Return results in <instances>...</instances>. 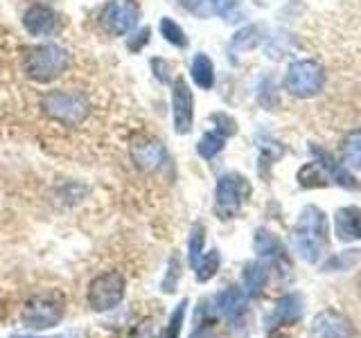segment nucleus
<instances>
[{
	"mask_svg": "<svg viewBox=\"0 0 361 338\" xmlns=\"http://www.w3.org/2000/svg\"><path fill=\"white\" fill-rule=\"evenodd\" d=\"M158 32H161V37L169 45H174V48H178V50H185L188 45H190L185 30L180 27L174 18H169V16H163L161 18V23H158Z\"/></svg>",
	"mask_w": 361,
	"mask_h": 338,
	"instance_id": "4be33fe9",
	"label": "nucleus"
},
{
	"mask_svg": "<svg viewBox=\"0 0 361 338\" xmlns=\"http://www.w3.org/2000/svg\"><path fill=\"white\" fill-rule=\"evenodd\" d=\"M71 68V52L59 43H41L23 54V73L37 84H50Z\"/></svg>",
	"mask_w": 361,
	"mask_h": 338,
	"instance_id": "f03ea898",
	"label": "nucleus"
},
{
	"mask_svg": "<svg viewBox=\"0 0 361 338\" xmlns=\"http://www.w3.org/2000/svg\"><path fill=\"white\" fill-rule=\"evenodd\" d=\"M129 154H131L133 165L138 167L140 172H149V174L161 172L169 163L165 144L156 138H149V135H138V138L131 142Z\"/></svg>",
	"mask_w": 361,
	"mask_h": 338,
	"instance_id": "1a4fd4ad",
	"label": "nucleus"
},
{
	"mask_svg": "<svg viewBox=\"0 0 361 338\" xmlns=\"http://www.w3.org/2000/svg\"><path fill=\"white\" fill-rule=\"evenodd\" d=\"M219 264H221V257H219V251H210L206 255H201L199 264L192 268L195 270V275L199 282H208L210 277H214V273L219 270Z\"/></svg>",
	"mask_w": 361,
	"mask_h": 338,
	"instance_id": "393cba45",
	"label": "nucleus"
},
{
	"mask_svg": "<svg viewBox=\"0 0 361 338\" xmlns=\"http://www.w3.org/2000/svg\"><path fill=\"white\" fill-rule=\"evenodd\" d=\"M185 309H188V300H180L178 307L174 309L172 318H169V325L163 334V338H178L180 334V325H183V315H185Z\"/></svg>",
	"mask_w": 361,
	"mask_h": 338,
	"instance_id": "cd10ccee",
	"label": "nucleus"
},
{
	"mask_svg": "<svg viewBox=\"0 0 361 338\" xmlns=\"http://www.w3.org/2000/svg\"><path fill=\"white\" fill-rule=\"evenodd\" d=\"M178 5L197 18H214L228 14L235 0H178Z\"/></svg>",
	"mask_w": 361,
	"mask_h": 338,
	"instance_id": "f3484780",
	"label": "nucleus"
},
{
	"mask_svg": "<svg viewBox=\"0 0 361 338\" xmlns=\"http://www.w3.org/2000/svg\"><path fill=\"white\" fill-rule=\"evenodd\" d=\"M203 225H195L190 232V242H188V259H190V266L195 268L199 264V259L203 255V244H206V234H203Z\"/></svg>",
	"mask_w": 361,
	"mask_h": 338,
	"instance_id": "bb28decb",
	"label": "nucleus"
},
{
	"mask_svg": "<svg viewBox=\"0 0 361 338\" xmlns=\"http://www.w3.org/2000/svg\"><path fill=\"white\" fill-rule=\"evenodd\" d=\"M269 280V268L262 262H251L244 266V293L248 298H259Z\"/></svg>",
	"mask_w": 361,
	"mask_h": 338,
	"instance_id": "a211bd4d",
	"label": "nucleus"
},
{
	"mask_svg": "<svg viewBox=\"0 0 361 338\" xmlns=\"http://www.w3.org/2000/svg\"><path fill=\"white\" fill-rule=\"evenodd\" d=\"M172 124L178 135H185L195 127V95L183 77L172 84Z\"/></svg>",
	"mask_w": 361,
	"mask_h": 338,
	"instance_id": "9d476101",
	"label": "nucleus"
},
{
	"mask_svg": "<svg viewBox=\"0 0 361 338\" xmlns=\"http://www.w3.org/2000/svg\"><path fill=\"white\" fill-rule=\"evenodd\" d=\"M300 315H302V300H300L298 293H289V296L280 298L276 302L274 311L269 313L267 330L274 332V330H280V327H285V325H293V323L300 320Z\"/></svg>",
	"mask_w": 361,
	"mask_h": 338,
	"instance_id": "ddd939ff",
	"label": "nucleus"
},
{
	"mask_svg": "<svg viewBox=\"0 0 361 338\" xmlns=\"http://www.w3.org/2000/svg\"><path fill=\"white\" fill-rule=\"evenodd\" d=\"M226 146V135H221L219 131H208L197 144V154L203 158V161H212L214 156L221 154Z\"/></svg>",
	"mask_w": 361,
	"mask_h": 338,
	"instance_id": "b1692460",
	"label": "nucleus"
},
{
	"mask_svg": "<svg viewBox=\"0 0 361 338\" xmlns=\"http://www.w3.org/2000/svg\"><path fill=\"white\" fill-rule=\"evenodd\" d=\"M190 75L201 90H212L214 86V63L206 52H197L190 63Z\"/></svg>",
	"mask_w": 361,
	"mask_h": 338,
	"instance_id": "6ab92c4d",
	"label": "nucleus"
},
{
	"mask_svg": "<svg viewBox=\"0 0 361 338\" xmlns=\"http://www.w3.org/2000/svg\"><path fill=\"white\" fill-rule=\"evenodd\" d=\"M140 20V5L135 0H109L99 9V23L111 37H127Z\"/></svg>",
	"mask_w": 361,
	"mask_h": 338,
	"instance_id": "0eeeda50",
	"label": "nucleus"
},
{
	"mask_svg": "<svg viewBox=\"0 0 361 338\" xmlns=\"http://www.w3.org/2000/svg\"><path fill=\"white\" fill-rule=\"evenodd\" d=\"M149 34H152V30L149 27H142L140 32H135L133 37L127 41V48L131 50V52H140L145 45H147V41H149Z\"/></svg>",
	"mask_w": 361,
	"mask_h": 338,
	"instance_id": "2f4dec72",
	"label": "nucleus"
},
{
	"mask_svg": "<svg viewBox=\"0 0 361 338\" xmlns=\"http://www.w3.org/2000/svg\"><path fill=\"white\" fill-rule=\"evenodd\" d=\"M180 262H178V257L174 255L172 259H169V273H167V280L163 282V291L165 293H172L176 289V282H178V275H180Z\"/></svg>",
	"mask_w": 361,
	"mask_h": 338,
	"instance_id": "7c9ffc66",
	"label": "nucleus"
},
{
	"mask_svg": "<svg viewBox=\"0 0 361 338\" xmlns=\"http://www.w3.org/2000/svg\"><path fill=\"white\" fill-rule=\"evenodd\" d=\"M312 154L316 156V163H319V167L323 169V174L327 176V180H332V183H336L338 187H345V189H357L359 187L355 176L348 172L343 163H336L330 154L319 149V146H312Z\"/></svg>",
	"mask_w": 361,
	"mask_h": 338,
	"instance_id": "2eb2a0df",
	"label": "nucleus"
},
{
	"mask_svg": "<svg viewBox=\"0 0 361 338\" xmlns=\"http://www.w3.org/2000/svg\"><path fill=\"white\" fill-rule=\"evenodd\" d=\"M359 293H361V277H359Z\"/></svg>",
	"mask_w": 361,
	"mask_h": 338,
	"instance_id": "f704fd0d",
	"label": "nucleus"
},
{
	"mask_svg": "<svg viewBox=\"0 0 361 338\" xmlns=\"http://www.w3.org/2000/svg\"><path fill=\"white\" fill-rule=\"evenodd\" d=\"M298 183L302 187H323L327 185V176L323 174V169L319 167V163H307L305 167H300L298 172Z\"/></svg>",
	"mask_w": 361,
	"mask_h": 338,
	"instance_id": "a878e982",
	"label": "nucleus"
},
{
	"mask_svg": "<svg viewBox=\"0 0 361 338\" xmlns=\"http://www.w3.org/2000/svg\"><path fill=\"white\" fill-rule=\"evenodd\" d=\"M248 194H251V183L242 174H221L217 180V189H214V214L221 221L235 219Z\"/></svg>",
	"mask_w": 361,
	"mask_h": 338,
	"instance_id": "20e7f679",
	"label": "nucleus"
},
{
	"mask_svg": "<svg viewBox=\"0 0 361 338\" xmlns=\"http://www.w3.org/2000/svg\"><path fill=\"white\" fill-rule=\"evenodd\" d=\"M23 27L34 39H48L59 32V16L56 11L43 3H34L23 14Z\"/></svg>",
	"mask_w": 361,
	"mask_h": 338,
	"instance_id": "f8f14e48",
	"label": "nucleus"
},
{
	"mask_svg": "<svg viewBox=\"0 0 361 338\" xmlns=\"http://www.w3.org/2000/svg\"><path fill=\"white\" fill-rule=\"evenodd\" d=\"M334 230L341 242H357L361 239V210L350 206L341 208L334 217Z\"/></svg>",
	"mask_w": 361,
	"mask_h": 338,
	"instance_id": "dca6fc26",
	"label": "nucleus"
},
{
	"mask_svg": "<svg viewBox=\"0 0 361 338\" xmlns=\"http://www.w3.org/2000/svg\"><path fill=\"white\" fill-rule=\"evenodd\" d=\"M16 338H27V336H16Z\"/></svg>",
	"mask_w": 361,
	"mask_h": 338,
	"instance_id": "c9c22d12",
	"label": "nucleus"
},
{
	"mask_svg": "<svg viewBox=\"0 0 361 338\" xmlns=\"http://www.w3.org/2000/svg\"><path fill=\"white\" fill-rule=\"evenodd\" d=\"M355 327L348 315L336 309H325L314 315L310 325V338H353Z\"/></svg>",
	"mask_w": 361,
	"mask_h": 338,
	"instance_id": "9b49d317",
	"label": "nucleus"
},
{
	"mask_svg": "<svg viewBox=\"0 0 361 338\" xmlns=\"http://www.w3.org/2000/svg\"><path fill=\"white\" fill-rule=\"evenodd\" d=\"M269 338H293L285 332H280V330H274V332H269Z\"/></svg>",
	"mask_w": 361,
	"mask_h": 338,
	"instance_id": "72a5a7b5",
	"label": "nucleus"
},
{
	"mask_svg": "<svg viewBox=\"0 0 361 338\" xmlns=\"http://www.w3.org/2000/svg\"><path fill=\"white\" fill-rule=\"evenodd\" d=\"M63 318V302L56 296H34L25 302L20 320L30 330H50Z\"/></svg>",
	"mask_w": 361,
	"mask_h": 338,
	"instance_id": "6e6552de",
	"label": "nucleus"
},
{
	"mask_svg": "<svg viewBox=\"0 0 361 338\" xmlns=\"http://www.w3.org/2000/svg\"><path fill=\"white\" fill-rule=\"evenodd\" d=\"M43 115L63 127H79L90 115V101L75 90H50L41 97Z\"/></svg>",
	"mask_w": 361,
	"mask_h": 338,
	"instance_id": "7ed1b4c3",
	"label": "nucleus"
},
{
	"mask_svg": "<svg viewBox=\"0 0 361 338\" xmlns=\"http://www.w3.org/2000/svg\"><path fill=\"white\" fill-rule=\"evenodd\" d=\"M293 248L305 262L316 264L327 248V217L321 208H302L293 228Z\"/></svg>",
	"mask_w": 361,
	"mask_h": 338,
	"instance_id": "f257e3e1",
	"label": "nucleus"
},
{
	"mask_svg": "<svg viewBox=\"0 0 361 338\" xmlns=\"http://www.w3.org/2000/svg\"><path fill=\"white\" fill-rule=\"evenodd\" d=\"M190 338H217V336H214V334L208 330V327H199V330H197L195 334H192Z\"/></svg>",
	"mask_w": 361,
	"mask_h": 338,
	"instance_id": "473e14b6",
	"label": "nucleus"
},
{
	"mask_svg": "<svg viewBox=\"0 0 361 338\" xmlns=\"http://www.w3.org/2000/svg\"><path fill=\"white\" fill-rule=\"evenodd\" d=\"M259 43H262V30L257 25H246L231 39L228 50H231V54H240V52H248V50L257 48Z\"/></svg>",
	"mask_w": 361,
	"mask_h": 338,
	"instance_id": "412c9836",
	"label": "nucleus"
},
{
	"mask_svg": "<svg viewBox=\"0 0 361 338\" xmlns=\"http://www.w3.org/2000/svg\"><path fill=\"white\" fill-rule=\"evenodd\" d=\"M325 86V70L316 61H293L285 73V90L298 99L319 95Z\"/></svg>",
	"mask_w": 361,
	"mask_h": 338,
	"instance_id": "39448f33",
	"label": "nucleus"
},
{
	"mask_svg": "<svg viewBox=\"0 0 361 338\" xmlns=\"http://www.w3.org/2000/svg\"><path fill=\"white\" fill-rule=\"evenodd\" d=\"M246 300L248 296L237 287L224 289L217 298H214V311L228 323H240L246 313Z\"/></svg>",
	"mask_w": 361,
	"mask_h": 338,
	"instance_id": "4468645a",
	"label": "nucleus"
},
{
	"mask_svg": "<svg viewBox=\"0 0 361 338\" xmlns=\"http://www.w3.org/2000/svg\"><path fill=\"white\" fill-rule=\"evenodd\" d=\"M253 246H255V253L259 257L271 259V262H278V259H282V253H285V248H282L280 239L274 232H269L267 228H257L255 230Z\"/></svg>",
	"mask_w": 361,
	"mask_h": 338,
	"instance_id": "aec40b11",
	"label": "nucleus"
},
{
	"mask_svg": "<svg viewBox=\"0 0 361 338\" xmlns=\"http://www.w3.org/2000/svg\"><path fill=\"white\" fill-rule=\"evenodd\" d=\"M343 165L350 169H361V129L350 131L341 144Z\"/></svg>",
	"mask_w": 361,
	"mask_h": 338,
	"instance_id": "5701e85b",
	"label": "nucleus"
},
{
	"mask_svg": "<svg viewBox=\"0 0 361 338\" xmlns=\"http://www.w3.org/2000/svg\"><path fill=\"white\" fill-rule=\"evenodd\" d=\"M124 289H127V280L118 270L97 275L88 284V307L99 313L116 309L124 298Z\"/></svg>",
	"mask_w": 361,
	"mask_h": 338,
	"instance_id": "423d86ee",
	"label": "nucleus"
},
{
	"mask_svg": "<svg viewBox=\"0 0 361 338\" xmlns=\"http://www.w3.org/2000/svg\"><path fill=\"white\" fill-rule=\"evenodd\" d=\"M210 120H212L214 124H217V127H214V131H219L221 135H226V138H228V135H235V133H237V124H235V120L226 115V113H214V115H212Z\"/></svg>",
	"mask_w": 361,
	"mask_h": 338,
	"instance_id": "c756f323",
	"label": "nucleus"
},
{
	"mask_svg": "<svg viewBox=\"0 0 361 338\" xmlns=\"http://www.w3.org/2000/svg\"><path fill=\"white\" fill-rule=\"evenodd\" d=\"M357 259H359V251H348L343 255H334L330 262L325 264V268L327 270H343V268L355 266Z\"/></svg>",
	"mask_w": 361,
	"mask_h": 338,
	"instance_id": "c85d7f7f",
	"label": "nucleus"
}]
</instances>
